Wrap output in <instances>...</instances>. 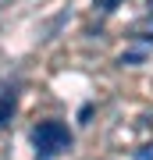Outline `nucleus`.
Wrapping results in <instances>:
<instances>
[{"instance_id": "obj_5", "label": "nucleus", "mask_w": 153, "mask_h": 160, "mask_svg": "<svg viewBox=\"0 0 153 160\" xmlns=\"http://www.w3.org/2000/svg\"><path fill=\"white\" fill-rule=\"evenodd\" d=\"M150 7H153V0H150Z\"/></svg>"}, {"instance_id": "obj_2", "label": "nucleus", "mask_w": 153, "mask_h": 160, "mask_svg": "<svg viewBox=\"0 0 153 160\" xmlns=\"http://www.w3.org/2000/svg\"><path fill=\"white\" fill-rule=\"evenodd\" d=\"M14 110H18V89H4L0 92V128L11 125Z\"/></svg>"}, {"instance_id": "obj_1", "label": "nucleus", "mask_w": 153, "mask_h": 160, "mask_svg": "<svg viewBox=\"0 0 153 160\" xmlns=\"http://www.w3.org/2000/svg\"><path fill=\"white\" fill-rule=\"evenodd\" d=\"M32 146L39 160H50V157H61L71 149V132L64 121H39V125L32 128Z\"/></svg>"}, {"instance_id": "obj_4", "label": "nucleus", "mask_w": 153, "mask_h": 160, "mask_svg": "<svg viewBox=\"0 0 153 160\" xmlns=\"http://www.w3.org/2000/svg\"><path fill=\"white\" fill-rule=\"evenodd\" d=\"M103 4V11H114V7H118V0H100Z\"/></svg>"}, {"instance_id": "obj_3", "label": "nucleus", "mask_w": 153, "mask_h": 160, "mask_svg": "<svg viewBox=\"0 0 153 160\" xmlns=\"http://www.w3.org/2000/svg\"><path fill=\"white\" fill-rule=\"evenodd\" d=\"M135 160H153V142L139 146V149H135Z\"/></svg>"}]
</instances>
